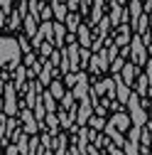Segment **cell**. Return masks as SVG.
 Segmentation results:
<instances>
[{
    "mask_svg": "<svg viewBox=\"0 0 152 155\" xmlns=\"http://www.w3.org/2000/svg\"><path fill=\"white\" fill-rule=\"evenodd\" d=\"M37 17H40L42 22H44V20H52V5H44V3H42V8H40V15H37Z\"/></svg>",
    "mask_w": 152,
    "mask_h": 155,
    "instance_id": "cell-29",
    "label": "cell"
},
{
    "mask_svg": "<svg viewBox=\"0 0 152 155\" xmlns=\"http://www.w3.org/2000/svg\"><path fill=\"white\" fill-rule=\"evenodd\" d=\"M22 25H25V32H27V37H34V32H37V27H40V25H37V17L34 15H22Z\"/></svg>",
    "mask_w": 152,
    "mask_h": 155,
    "instance_id": "cell-17",
    "label": "cell"
},
{
    "mask_svg": "<svg viewBox=\"0 0 152 155\" xmlns=\"http://www.w3.org/2000/svg\"><path fill=\"white\" fill-rule=\"evenodd\" d=\"M20 123L25 126L22 130H25L27 135H37V130H40V123H37V118H34L32 108H27V106L20 111Z\"/></svg>",
    "mask_w": 152,
    "mask_h": 155,
    "instance_id": "cell-5",
    "label": "cell"
},
{
    "mask_svg": "<svg viewBox=\"0 0 152 155\" xmlns=\"http://www.w3.org/2000/svg\"><path fill=\"white\" fill-rule=\"evenodd\" d=\"M128 45H130V62L135 64V67L145 64V62H147V47H145V42H142V37H140V35L132 37Z\"/></svg>",
    "mask_w": 152,
    "mask_h": 155,
    "instance_id": "cell-4",
    "label": "cell"
},
{
    "mask_svg": "<svg viewBox=\"0 0 152 155\" xmlns=\"http://www.w3.org/2000/svg\"><path fill=\"white\" fill-rule=\"evenodd\" d=\"M8 155H20V150H17V145H15V143H10V145H8Z\"/></svg>",
    "mask_w": 152,
    "mask_h": 155,
    "instance_id": "cell-35",
    "label": "cell"
},
{
    "mask_svg": "<svg viewBox=\"0 0 152 155\" xmlns=\"http://www.w3.org/2000/svg\"><path fill=\"white\" fill-rule=\"evenodd\" d=\"M66 5L62 3V0H54V3H52V17H54V20L56 22H64V17H66Z\"/></svg>",
    "mask_w": 152,
    "mask_h": 155,
    "instance_id": "cell-14",
    "label": "cell"
},
{
    "mask_svg": "<svg viewBox=\"0 0 152 155\" xmlns=\"http://www.w3.org/2000/svg\"><path fill=\"white\" fill-rule=\"evenodd\" d=\"M3 113L5 116H17V96H15V84L12 81L3 84Z\"/></svg>",
    "mask_w": 152,
    "mask_h": 155,
    "instance_id": "cell-3",
    "label": "cell"
},
{
    "mask_svg": "<svg viewBox=\"0 0 152 155\" xmlns=\"http://www.w3.org/2000/svg\"><path fill=\"white\" fill-rule=\"evenodd\" d=\"M142 8H145V10H147V12H150V8H152V0H147V3H145V5H142Z\"/></svg>",
    "mask_w": 152,
    "mask_h": 155,
    "instance_id": "cell-37",
    "label": "cell"
},
{
    "mask_svg": "<svg viewBox=\"0 0 152 155\" xmlns=\"http://www.w3.org/2000/svg\"><path fill=\"white\" fill-rule=\"evenodd\" d=\"M91 111H93V106H91V99L86 96V99H81V104H79V108H76V126H86V121H88V116H91Z\"/></svg>",
    "mask_w": 152,
    "mask_h": 155,
    "instance_id": "cell-7",
    "label": "cell"
},
{
    "mask_svg": "<svg viewBox=\"0 0 152 155\" xmlns=\"http://www.w3.org/2000/svg\"><path fill=\"white\" fill-rule=\"evenodd\" d=\"M0 10H3V15H10L12 12V0H0Z\"/></svg>",
    "mask_w": 152,
    "mask_h": 155,
    "instance_id": "cell-34",
    "label": "cell"
},
{
    "mask_svg": "<svg viewBox=\"0 0 152 155\" xmlns=\"http://www.w3.org/2000/svg\"><path fill=\"white\" fill-rule=\"evenodd\" d=\"M86 126H91L93 130H103V126H106V118H103V116H88Z\"/></svg>",
    "mask_w": 152,
    "mask_h": 155,
    "instance_id": "cell-23",
    "label": "cell"
},
{
    "mask_svg": "<svg viewBox=\"0 0 152 155\" xmlns=\"http://www.w3.org/2000/svg\"><path fill=\"white\" fill-rule=\"evenodd\" d=\"M116 3H118V5H123V3H125V0H116Z\"/></svg>",
    "mask_w": 152,
    "mask_h": 155,
    "instance_id": "cell-39",
    "label": "cell"
},
{
    "mask_svg": "<svg viewBox=\"0 0 152 155\" xmlns=\"http://www.w3.org/2000/svg\"><path fill=\"white\" fill-rule=\"evenodd\" d=\"M147 25H150V17H147V15H140V17H138V22L132 25V27H135L140 35H145V32H147Z\"/></svg>",
    "mask_w": 152,
    "mask_h": 155,
    "instance_id": "cell-24",
    "label": "cell"
},
{
    "mask_svg": "<svg viewBox=\"0 0 152 155\" xmlns=\"http://www.w3.org/2000/svg\"><path fill=\"white\" fill-rule=\"evenodd\" d=\"M135 76H138V69H135V64H132V62H125V64H123V69H120V79H123L128 86H132Z\"/></svg>",
    "mask_w": 152,
    "mask_h": 155,
    "instance_id": "cell-9",
    "label": "cell"
},
{
    "mask_svg": "<svg viewBox=\"0 0 152 155\" xmlns=\"http://www.w3.org/2000/svg\"><path fill=\"white\" fill-rule=\"evenodd\" d=\"M64 22H66L64 27H69L71 32H76V27L81 25V17H79V12H74V10H71V12H66V17H64Z\"/></svg>",
    "mask_w": 152,
    "mask_h": 155,
    "instance_id": "cell-20",
    "label": "cell"
},
{
    "mask_svg": "<svg viewBox=\"0 0 152 155\" xmlns=\"http://www.w3.org/2000/svg\"><path fill=\"white\" fill-rule=\"evenodd\" d=\"M20 25H22V15H20V12H10V27L17 30Z\"/></svg>",
    "mask_w": 152,
    "mask_h": 155,
    "instance_id": "cell-31",
    "label": "cell"
},
{
    "mask_svg": "<svg viewBox=\"0 0 152 155\" xmlns=\"http://www.w3.org/2000/svg\"><path fill=\"white\" fill-rule=\"evenodd\" d=\"M76 35H79V47H91V30L86 27V25H79L76 27Z\"/></svg>",
    "mask_w": 152,
    "mask_h": 155,
    "instance_id": "cell-16",
    "label": "cell"
},
{
    "mask_svg": "<svg viewBox=\"0 0 152 155\" xmlns=\"http://www.w3.org/2000/svg\"><path fill=\"white\" fill-rule=\"evenodd\" d=\"M22 52L15 37H0V67H10L15 69V64H20Z\"/></svg>",
    "mask_w": 152,
    "mask_h": 155,
    "instance_id": "cell-1",
    "label": "cell"
},
{
    "mask_svg": "<svg viewBox=\"0 0 152 155\" xmlns=\"http://www.w3.org/2000/svg\"><path fill=\"white\" fill-rule=\"evenodd\" d=\"M108 3H110V15H108L110 27H118L123 22V5H118L116 0H108Z\"/></svg>",
    "mask_w": 152,
    "mask_h": 155,
    "instance_id": "cell-8",
    "label": "cell"
},
{
    "mask_svg": "<svg viewBox=\"0 0 152 155\" xmlns=\"http://www.w3.org/2000/svg\"><path fill=\"white\" fill-rule=\"evenodd\" d=\"M86 155H101V153H98V148H93V145H91V150H88Z\"/></svg>",
    "mask_w": 152,
    "mask_h": 155,
    "instance_id": "cell-36",
    "label": "cell"
},
{
    "mask_svg": "<svg viewBox=\"0 0 152 155\" xmlns=\"http://www.w3.org/2000/svg\"><path fill=\"white\" fill-rule=\"evenodd\" d=\"M140 15H142V3H140V0H130V10H128V17H130V25H135Z\"/></svg>",
    "mask_w": 152,
    "mask_h": 155,
    "instance_id": "cell-19",
    "label": "cell"
},
{
    "mask_svg": "<svg viewBox=\"0 0 152 155\" xmlns=\"http://www.w3.org/2000/svg\"><path fill=\"white\" fill-rule=\"evenodd\" d=\"M52 30H54V47H64V37H66V27L64 22H52Z\"/></svg>",
    "mask_w": 152,
    "mask_h": 155,
    "instance_id": "cell-12",
    "label": "cell"
},
{
    "mask_svg": "<svg viewBox=\"0 0 152 155\" xmlns=\"http://www.w3.org/2000/svg\"><path fill=\"white\" fill-rule=\"evenodd\" d=\"M140 130H142V126H132L130 123V140L132 143H140Z\"/></svg>",
    "mask_w": 152,
    "mask_h": 155,
    "instance_id": "cell-32",
    "label": "cell"
},
{
    "mask_svg": "<svg viewBox=\"0 0 152 155\" xmlns=\"http://www.w3.org/2000/svg\"><path fill=\"white\" fill-rule=\"evenodd\" d=\"M113 42H116L118 47H125V45L130 42V25H128V22H120V25H118V37H116Z\"/></svg>",
    "mask_w": 152,
    "mask_h": 155,
    "instance_id": "cell-11",
    "label": "cell"
},
{
    "mask_svg": "<svg viewBox=\"0 0 152 155\" xmlns=\"http://www.w3.org/2000/svg\"><path fill=\"white\" fill-rule=\"evenodd\" d=\"M17 45H20V52L22 54H27L32 47H30V40H27V37H20V40H17Z\"/></svg>",
    "mask_w": 152,
    "mask_h": 155,
    "instance_id": "cell-33",
    "label": "cell"
},
{
    "mask_svg": "<svg viewBox=\"0 0 152 155\" xmlns=\"http://www.w3.org/2000/svg\"><path fill=\"white\" fill-rule=\"evenodd\" d=\"M47 86H49V94L54 96V99H56V101H59V99H62V96H64V91H66L62 81H49Z\"/></svg>",
    "mask_w": 152,
    "mask_h": 155,
    "instance_id": "cell-22",
    "label": "cell"
},
{
    "mask_svg": "<svg viewBox=\"0 0 152 155\" xmlns=\"http://www.w3.org/2000/svg\"><path fill=\"white\" fill-rule=\"evenodd\" d=\"M147 118H150V121H152V104H150V113H147Z\"/></svg>",
    "mask_w": 152,
    "mask_h": 155,
    "instance_id": "cell-38",
    "label": "cell"
},
{
    "mask_svg": "<svg viewBox=\"0 0 152 155\" xmlns=\"http://www.w3.org/2000/svg\"><path fill=\"white\" fill-rule=\"evenodd\" d=\"M123 64H125V59H123V57L118 54V57H116V59H113V62H110V67H108V69H110L113 74H118V71L123 69Z\"/></svg>",
    "mask_w": 152,
    "mask_h": 155,
    "instance_id": "cell-27",
    "label": "cell"
},
{
    "mask_svg": "<svg viewBox=\"0 0 152 155\" xmlns=\"http://www.w3.org/2000/svg\"><path fill=\"white\" fill-rule=\"evenodd\" d=\"M110 126H116L118 130H125V128H130V116L128 113H120V111H116V116L108 121Z\"/></svg>",
    "mask_w": 152,
    "mask_h": 155,
    "instance_id": "cell-13",
    "label": "cell"
},
{
    "mask_svg": "<svg viewBox=\"0 0 152 155\" xmlns=\"http://www.w3.org/2000/svg\"><path fill=\"white\" fill-rule=\"evenodd\" d=\"M42 106H44V111H47V113H52V111L56 108V99H54L49 91H42Z\"/></svg>",
    "mask_w": 152,
    "mask_h": 155,
    "instance_id": "cell-21",
    "label": "cell"
},
{
    "mask_svg": "<svg viewBox=\"0 0 152 155\" xmlns=\"http://www.w3.org/2000/svg\"><path fill=\"white\" fill-rule=\"evenodd\" d=\"M113 84H116V101L125 106L128 96H130V86H128V84L120 79V71H118V74H113Z\"/></svg>",
    "mask_w": 152,
    "mask_h": 155,
    "instance_id": "cell-6",
    "label": "cell"
},
{
    "mask_svg": "<svg viewBox=\"0 0 152 155\" xmlns=\"http://www.w3.org/2000/svg\"><path fill=\"white\" fill-rule=\"evenodd\" d=\"M103 133L108 135V140H113L116 145H125V138H123V133H120L116 126H110L108 121H106V126H103Z\"/></svg>",
    "mask_w": 152,
    "mask_h": 155,
    "instance_id": "cell-10",
    "label": "cell"
},
{
    "mask_svg": "<svg viewBox=\"0 0 152 155\" xmlns=\"http://www.w3.org/2000/svg\"><path fill=\"white\" fill-rule=\"evenodd\" d=\"M108 143H110V140H108V135H106V133H98L96 138H93V148H106Z\"/></svg>",
    "mask_w": 152,
    "mask_h": 155,
    "instance_id": "cell-28",
    "label": "cell"
},
{
    "mask_svg": "<svg viewBox=\"0 0 152 155\" xmlns=\"http://www.w3.org/2000/svg\"><path fill=\"white\" fill-rule=\"evenodd\" d=\"M125 106L130 108V123H132V126H145V123H147V111L142 108L138 94H130L128 101H125Z\"/></svg>",
    "mask_w": 152,
    "mask_h": 155,
    "instance_id": "cell-2",
    "label": "cell"
},
{
    "mask_svg": "<svg viewBox=\"0 0 152 155\" xmlns=\"http://www.w3.org/2000/svg\"><path fill=\"white\" fill-rule=\"evenodd\" d=\"M103 5H106V0H93V5L88 8L91 10V25H96L103 17Z\"/></svg>",
    "mask_w": 152,
    "mask_h": 155,
    "instance_id": "cell-15",
    "label": "cell"
},
{
    "mask_svg": "<svg viewBox=\"0 0 152 155\" xmlns=\"http://www.w3.org/2000/svg\"><path fill=\"white\" fill-rule=\"evenodd\" d=\"M79 81V76H76V71H66V76H64V86H69V89H74V84Z\"/></svg>",
    "mask_w": 152,
    "mask_h": 155,
    "instance_id": "cell-30",
    "label": "cell"
},
{
    "mask_svg": "<svg viewBox=\"0 0 152 155\" xmlns=\"http://www.w3.org/2000/svg\"><path fill=\"white\" fill-rule=\"evenodd\" d=\"M123 148H125V150H123L125 155H140V143H132V140H128Z\"/></svg>",
    "mask_w": 152,
    "mask_h": 155,
    "instance_id": "cell-25",
    "label": "cell"
},
{
    "mask_svg": "<svg viewBox=\"0 0 152 155\" xmlns=\"http://www.w3.org/2000/svg\"><path fill=\"white\" fill-rule=\"evenodd\" d=\"M62 3H64V0H62Z\"/></svg>",
    "mask_w": 152,
    "mask_h": 155,
    "instance_id": "cell-41",
    "label": "cell"
},
{
    "mask_svg": "<svg viewBox=\"0 0 152 155\" xmlns=\"http://www.w3.org/2000/svg\"><path fill=\"white\" fill-rule=\"evenodd\" d=\"M106 3H108V0H106Z\"/></svg>",
    "mask_w": 152,
    "mask_h": 155,
    "instance_id": "cell-40",
    "label": "cell"
},
{
    "mask_svg": "<svg viewBox=\"0 0 152 155\" xmlns=\"http://www.w3.org/2000/svg\"><path fill=\"white\" fill-rule=\"evenodd\" d=\"M140 99H147V96L152 94V86H150V81H147V76L142 74V76H138V91H135Z\"/></svg>",
    "mask_w": 152,
    "mask_h": 155,
    "instance_id": "cell-18",
    "label": "cell"
},
{
    "mask_svg": "<svg viewBox=\"0 0 152 155\" xmlns=\"http://www.w3.org/2000/svg\"><path fill=\"white\" fill-rule=\"evenodd\" d=\"M52 49H54V42H42V45H40V54H42V62H44L47 57L52 54Z\"/></svg>",
    "mask_w": 152,
    "mask_h": 155,
    "instance_id": "cell-26",
    "label": "cell"
}]
</instances>
